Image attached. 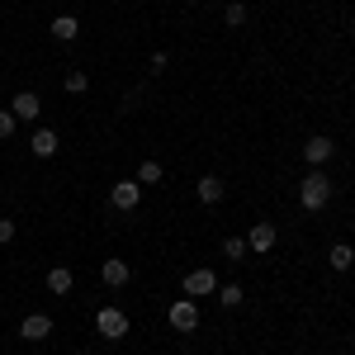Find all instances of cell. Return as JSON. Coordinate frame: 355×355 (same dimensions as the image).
I'll list each match as a JSON object with an SVG mask.
<instances>
[{"label":"cell","instance_id":"cell-1","mask_svg":"<svg viewBox=\"0 0 355 355\" xmlns=\"http://www.w3.org/2000/svg\"><path fill=\"white\" fill-rule=\"evenodd\" d=\"M299 199H303V209H308V214H318V209L331 199V180L322 175V171H308V175H303V185H299Z\"/></svg>","mask_w":355,"mask_h":355},{"label":"cell","instance_id":"cell-2","mask_svg":"<svg viewBox=\"0 0 355 355\" xmlns=\"http://www.w3.org/2000/svg\"><path fill=\"white\" fill-rule=\"evenodd\" d=\"M95 327H100L105 341H123V336H128V318H123L119 308H100V313H95Z\"/></svg>","mask_w":355,"mask_h":355},{"label":"cell","instance_id":"cell-3","mask_svg":"<svg viewBox=\"0 0 355 355\" xmlns=\"http://www.w3.org/2000/svg\"><path fill=\"white\" fill-rule=\"evenodd\" d=\"M171 327L175 331H194L199 327V308H194V299H175L171 303Z\"/></svg>","mask_w":355,"mask_h":355},{"label":"cell","instance_id":"cell-4","mask_svg":"<svg viewBox=\"0 0 355 355\" xmlns=\"http://www.w3.org/2000/svg\"><path fill=\"white\" fill-rule=\"evenodd\" d=\"M275 237H279V232H275V223H256V227L246 232V251H256V256H266V251L275 246Z\"/></svg>","mask_w":355,"mask_h":355},{"label":"cell","instance_id":"cell-5","mask_svg":"<svg viewBox=\"0 0 355 355\" xmlns=\"http://www.w3.org/2000/svg\"><path fill=\"white\" fill-rule=\"evenodd\" d=\"M185 294L199 299V294H218V275L214 270H190L185 275Z\"/></svg>","mask_w":355,"mask_h":355},{"label":"cell","instance_id":"cell-6","mask_svg":"<svg viewBox=\"0 0 355 355\" xmlns=\"http://www.w3.org/2000/svg\"><path fill=\"white\" fill-rule=\"evenodd\" d=\"M19 336H24V341H43V336H53V318H48V313H28L24 322H19Z\"/></svg>","mask_w":355,"mask_h":355},{"label":"cell","instance_id":"cell-7","mask_svg":"<svg viewBox=\"0 0 355 355\" xmlns=\"http://www.w3.org/2000/svg\"><path fill=\"white\" fill-rule=\"evenodd\" d=\"M110 199H114V209H123V214H128V209H137V199H142V185H137V180H119Z\"/></svg>","mask_w":355,"mask_h":355},{"label":"cell","instance_id":"cell-8","mask_svg":"<svg viewBox=\"0 0 355 355\" xmlns=\"http://www.w3.org/2000/svg\"><path fill=\"white\" fill-rule=\"evenodd\" d=\"M28 147H33V157H57V147H62V137L53 128H38V133L28 137Z\"/></svg>","mask_w":355,"mask_h":355},{"label":"cell","instance_id":"cell-9","mask_svg":"<svg viewBox=\"0 0 355 355\" xmlns=\"http://www.w3.org/2000/svg\"><path fill=\"white\" fill-rule=\"evenodd\" d=\"M128 275H133V270H128V261H119V256L100 266V279H105L110 289H119V284H128Z\"/></svg>","mask_w":355,"mask_h":355},{"label":"cell","instance_id":"cell-10","mask_svg":"<svg viewBox=\"0 0 355 355\" xmlns=\"http://www.w3.org/2000/svg\"><path fill=\"white\" fill-rule=\"evenodd\" d=\"M331 157V137H308V142H303V162L308 166H322Z\"/></svg>","mask_w":355,"mask_h":355},{"label":"cell","instance_id":"cell-11","mask_svg":"<svg viewBox=\"0 0 355 355\" xmlns=\"http://www.w3.org/2000/svg\"><path fill=\"white\" fill-rule=\"evenodd\" d=\"M10 114H15V119H38V95H33V90H19V95L10 100Z\"/></svg>","mask_w":355,"mask_h":355},{"label":"cell","instance_id":"cell-12","mask_svg":"<svg viewBox=\"0 0 355 355\" xmlns=\"http://www.w3.org/2000/svg\"><path fill=\"white\" fill-rule=\"evenodd\" d=\"M76 33H81V24H76L71 15H57L53 19V38L57 43H76Z\"/></svg>","mask_w":355,"mask_h":355},{"label":"cell","instance_id":"cell-13","mask_svg":"<svg viewBox=\"0 0 355 355\" xmlns=\"http://www.w3.org/2000/svg\"><path fill=\"white\" fill-rule=\"evenodd\" d=\"M327 266H331V270H351V266H355V251H351L346 242H336V246L327 251Z\"/></svg>","mask_w":355,"mask_h":355},{"label":"cell","instance_id":"cell-14","mask_svg":"<svg viewBox=\"0 0 355 355\" xmlns=\"http://www.w3.org/2000/svg\"><path fill=\"white\" fill-rule=\"evenodd\" d=\"M199 199H204V204H218L223 199V180L218 175H204V180H199Z\"/></svg>","mask_w":355,"mask_h":355},{"label":"cell","instance_id":"cell-15","mask_svg":"<svg viewBox=\"0 0 355 355\" xmlns=\"http://www.w3.org/2000/svg\"><path fill=\"white\" fill-rule=\"evenodd\" d=\"M71 284H76V279H71V270H62V266H57V270H48V289H53V294H71Z\"/></svg>","mask_w":355,"mask_h":355},{"label":"cell","instance_id":"cell-16","mask_svg":"<svg viewBox=\"0 0 355 355\" xmlns=\"http://www.w3.org/2000/svg\"><path fill=\"white\" fill-rule=\"evenodd\" d=\"M162 180V162H142L137 166V185H157Z\"/></svg>","mask_w":355,"mask_h":355},{"label":"cell","instance_id":"cell-17","mask_svg":"<svg viewBox=\"0 0 355 355\" xmlns=\"http://www.w3.org/2000/svg\"><path fill=\"white\" fill-rule=\"evenodd\" d=\"M218 299H223V308H237V303L246 299V289H242V284H223V289H218Z\"/></svg>","mask_w":355,"mask_h":355},{"label":"cell","instance_id":"cell-18","mask_svg":"<svg viewBox=\"0 0 355 355\" xmlns=\"http://www.w3.org/2000/svg\"><path fill=\"white\" fill-rule=\"evenodd\" d=\"M223 256H227V261H246V237H227V242H223Z\"/></svg>","mask_w":355,"mask_h":355},{"label":"cell","instance_id":"cell-19","mask_svg":"<svg viewBox=\"0 0 355 355\" xmlns=\"http://www.w3.org/2000/svg\"><path fill=\"white\" fill-rule=\"evenodd\" d=\"M67 90H71V95H85V90H90V76H85V71H67Z\"/></svg>","mask_w":355,"mask_h":355},{"label":"cell","instance_id":"cell-20","mask_svg":"<svg viewBox=\"0 0 355 355\" xmlns=\"http://www.w3.org/2000/svg\"><path fill=\"white\" fill-rule=\"evenodd\" d=\"M223 19H227V28H242L246 24V5H227V15H223Z\"/></svg>","mask_w":355,"mask_h":355},{"label":"cell","instance_id":"cell-21","mask_svg":"<svg viewBox=\"0 0 355 355\" xmlns=\"http://www.w3.org/2000/svg\"><path fill=\"white\" fill-rule=\"evenodd\" d=\"M15 123H19L15 114H10V110H0V137H10V133H15Z\"/></svg>","mask_w":355,"mask_h":355},{"label":"cell","instance_id":"cell-22","mask_svg":"<svg viewBox=\"0 0 355 355\" xmlns=\"http://www.w3.org/2000/svg\"><path fill=\"white\" fill-rule=\"evenodd\" d=\"M5 242H15V223H10V218H0V246H5Z\"/></svg>","mask_w":355,"mask_h":355},{"label":"cell","instance_id":"cell-23","mask_svg":"<svg viewBox=\"0 0 355 355\" xmlns=\"http://www.w3.org/2000/svg\"><path fill=\"white\" fill-rule=\"evenodd\" d=\"M166 62H171L166 53H152V76H162V71H166Z\"/></svg>","mask_w":355,"mask_h":355}]
</instances>
